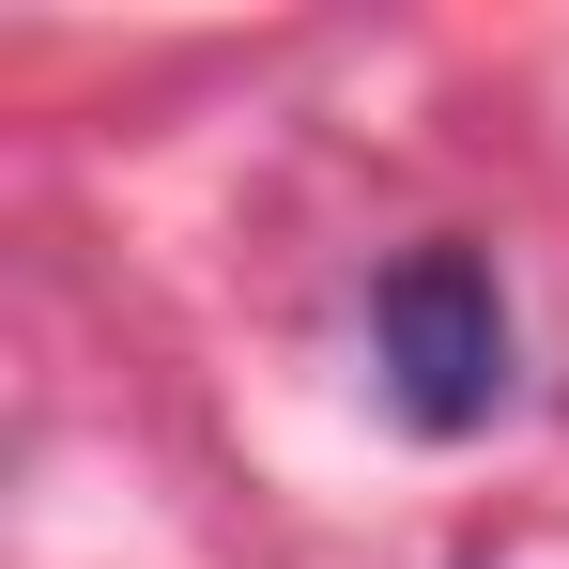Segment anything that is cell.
I'll return each mask as SVG.
<instances>
[{"label": "cell", "instance_id": "cell-1", "mask_svg": "<svg viewBox=\"0 0 569 569\" xmlns=\"http://www.w3.org/2000/svg\"><path fill=\"white\" fill-rule=\"evenodd\" d=\"M370 355H385L400 431H431V447L492 431V400H508V292H492V262L477 247H400L370 278Z\"/></svg>", "mask_w": 569, "mask_h": 569}]
</instances>
